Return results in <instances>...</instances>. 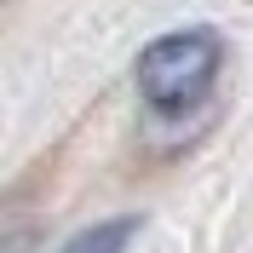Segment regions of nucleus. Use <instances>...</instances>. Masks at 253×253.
<instances>
[{
    "instance_id": "nucleus-2",
    "label": "nucleus",
    "mask_w": 253,
    "mask_h": 253,
    "mask_svg": "<svg viewBox=\"0 0 253 253\" xmlns=\"http://www.w3.org/2000/svg\"><path fill=\"white\" fill-rule=\"evenodd\" d=\"M132 230H138V219H110V224H92L86 236H75L63 253H121L126 242H132Z\"/></svg>"
},
{
    "instance_id": "nucleus-1",
    "label": "nucleus",
    "mask_w": 253,
    "mask_h": 253,
    "mask_svg": "<svg viewBox=\"0 0 253 253\" xmlns=\"http://www.w3.org/2000/svg\"><path fill=\"white\" fill-rule=\"evenodd\" d=\"M219 35L213 29H184V35H161L156 46H144L138 58V92L150 110L178 115L196 110L207 92H213V75H219Z\"/></svg>"
}]
</instances>
